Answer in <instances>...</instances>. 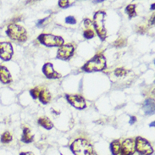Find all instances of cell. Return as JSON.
Instances as JSON below:
<instances>
[{"mask_svg":"<svg viewBox=\"0 0 155 155\" xmlns=\"http://www.w3.org/2000/svg\"><path fill=\"white\" fill-rule=\"evenodd\" d=\"M105 68L106 59L102 54H98L85 64V65L82 66V70L87 72L102 71Z\"/></svg>","mask_w":155,"mask_h":155,"instance_id":"obj_1","label":"cell"},{"mask_svg":"<svg viewBox=\"0 0 155 155\" xmlns=\"http://www.w3.org/2000/svg\"><path fill=\"white\" fill-rule=\"evenodd\" d=\"M71 149L75 155H92L93 153L91 143L85 139H76L71 143Z\"/></svg>","mask_w":155,"mask_h":155,"instance_id":"obj_2","label":"cell"},{"mask_svg":"<svg viewBox=\"0 0 155 155\" xmlns=\"http://www.w3.org/2000/svg\"><path fill=\"white\" fill-rule=\"evenodd\" d=\"M6 33L8 38L18 42H25L27 39V33L25 28L17 24H10L8 25Z\"/></svg>","mask_w":155,"mask_h":155,"instance_id":"obj_3","label":"cell"},{"mask_svg":"<svg viewBox=\"0 0 155 155\" xmlns=\"http://www.w3.org/2000/svg\"><path fill=\"white\" fill-rule=\"evenodd\" d=\"M105 13L104 11H97L94 15V20H93V25L96 29V31L101 40H104L106 38V29L104 27Z\"/></svg>","mask_w":155,"mask_h":155,"instance_id":"obj_4","label":"cell"},{"mask_svg":"<svg viewBox=\"0 0 155 155\" xmlns=\"http://www.w3.org/2000/svg\"><path fill=\"white\" fill-rule=\"evenodd\" d=\"M38 41L48 47H60L64 44L63 38L52 34H41L38 37Z\"/></svg>","mask_w":155,"mask_h":155,"instance_id":"obj_5","label":"cell"},{"mask_svg":"<svg viewBox=\"0 0 155 155\" xmlns=\"http://www.w3.org/2000/svg\"><path fill=\"white\" fill-rule=\"evenodd\" d=\"M135 148L140 155H151L153 153V149L150 143L140 137L135 140Z\"/></svg>","mask_w":155,"mask_h":155,"instance_id":"obj_6","label":"cell"},{"mask_svg":"<svg viewBox=\"0 0 155 155\" xmlns=\"http://www.w3.org/2000/svg\"><path fill=\"white\" fill-rule=\"evenodd\" d=\"M135 148V140L132 138L126 139L120 145V155H133Z\"/></svg>","mask_w":155,"mask_h":155,"instance_id":"obj_7","label":"cell"},{"mask_svg":"<svg viewBox=\"0 0 155 155\" xmlns=\"http://www.w3.org/2000/svg\"><path fill=\"white\" fill-rule=\"evenodd\" d=\"M14 50L11 43L9 42H0V59L8 61L12 58Z\"/></svg>","mask_w":155,"mask_h":155,"instance_id":"obj_8","label":"cell"},{"mask_svg":"<svg viewBox=\"0 0 155 155\" xmlns=\"http://www.w3.org/2000/svg\"><path fill=\"white\" fill-rule=\"evenodd\" d=\"M74 47L71 44H65L62 45L59 48L58 54H57V58L63 60H67L71 57L74 54Z\"/></svg>","mask_w":155,"mask_h":155,"instance_id":"obj_9","label":"cell"},{"mask_svg":"<svg viewBox=\"0 0 155 155\" xmlns=\"http://www.w3.org/2000/svg\"><path fill=\"white\" fill-rule=\"evenodd\" d=\"M66 99L68 102L74 106L75 108L79 109H83L86 108V101L83 97L79 95H66Z\"/></svg>","mask_w":155,"mask_h":155,"instance_id":"obj_10","label":"cell"},{"mask_svg":"<svg viewBox=\"0 0 155 155\" xmlns=\"http://www.w3.org/2000/svg\"><path fill=\"white\" fill-rule=\"evenodd\" d=\"M42 71L44 73V75L49 79H57V78L61 77V75L54 70L53 64L51 63L45 64L43 68H42Z\"/></svg>","mask_w":155,"mask_h":155,"instance_id":"obj_11","label":"cell"},{"mask_svg":"<svg viewBox=\"0 0 155 155\" xmlns=\"http://www.w3.org/2000/svg\"><path fill=\"white\" fill-rule=\"evenodd\" d=\"M0 81L4 84H8L12 82V76L10 72L4 65H0Z\"/></svg>","mask_w":155,"mask_h":155,"instance_id":"obj_12","label":"cell"},{"mask_svg":"<svg viewBox=\"0 0 155 155\" xmlns=\"http://www.w3.org/2000/svg\"><path fill=\"white\" fill-rule=\"evenodd\" d=\"M34 136L31 133V130L29 128L27 127H24L23 128V133H22V137H21V141L25 143H30L33 142Z\"/></svg>","mask_w":155,"mask_h":155,"instance_id":"obj_13","label":"cell"},{"mask_svg":"<svg viewBox=\"0 0 155 155\" xmlns=\"http://www.w3.org/2000/svg\"><path fill=\"white\" fill-rule=\"evenodd\" d=\"M143 109L145 111V114H152L154 113V101L153 99H147L143 104Z\"/></svg>","mask_w":155,"mask_h":155,"instance_id":"obj_14","label":"cell"},{"mask_svg":"<svg viewBox=\"0 0 155 155\" xmlns=\"http://www.w3.org/2000/svg\"><path fill=\"white\" fill-rule=\"evenodd\" d=\"M38 98L40 99V101L42 102L43 104H48L51 100L50 92H48L47 89H43L42 91H40Z\"/></svg>","mask_w":155,"mask_h":155,"instance_id":"obj_15","label":"cell"},{"mask_svg":"<svg viewBox=\"0 0 155 155\" xmlns=\"http://www.w3.org/2000/svg\"><path fill=\"white\" fill-rule=\"evenodd\" d=\"M38 124L42 127L46 128L47 130H50L54 127V124L51 121L50 119L48 117H41L38 120Z\"/></svg>","mask_w":155,"mask_h":155,"instance_id":"obj_16","label":"cell"},{"mask_svg":"<svg viewBox=\"0 0 155 155\" xmlns=\"http://www.w3.org/2000/svg\"><path fill=\"white\" fill-rule=\"evenodd\" d=\"M120 143L119 140H114L110 144V149L113 155H119L120 152Z\"/></svg>","mask_w":155,"mask_h":155,"instance_id":"obj_17","label":"cell"},{"mask_svg":"<svg viewBox=\"0 0 155 155\" xmlns=\"http://www.w3.org/2000/svg\"><path fill=\"white\" fill-rule=\"evenodd\" d=\"M126 14L129 15L130 18L137 16V13H136V5L135 4H129L126 8Z\"/></svg>","mask_w":155,"mask_h":155,"instance_id":"obj_18","label":"cell"},{"mask_svg":"<svg viewBox=\"0 0 155 155\" xmlns=\"http://www.w3.org/2000/svg\"><path fill=\"white\" fill-rule=\"evenodd\" d=\"M12 141V135L8 131H5L4 134L1 136V142L3 143H9Z\"/></svg>","mask_w":155,"mask_h":155,"instance_id":"obj_19","label":"cell"},{"mask_svg":"<svg viewBox=\"0 0 155 155\" xmlns=\"http://www.w3.org/2000/svg\"><path fill=\"white\" fill-rule=\"evenodd\" d=\"M128 73V71H126L123 68H118L114 71V74L116 76H124Z\"/></svg>","mask_w":155,"mask_h":155,"instance_id":"obj_20","label":"cell"},{"mask_svg":"<svg viewBox=\"0 0 155 155\" xmlns=\"http://www.w3.org/2000/svg\"><path fill=\"white\" fill-rule=\"evenodd\" d=\"M126 45V40L123 39V38H120L118 39L116 42H114V46L117 48H120V47H124Z\"/></svg>","mask_w":155,"mask_h":155,"instance_id":"obj_21","label":"cell"},{"mask_svg":"<svg viewBox=\"0 0 155 155\" xmlns=\"http://www.w3.org/2000/svg\"><path fill=\"white\" fill-rule=\"evenodd\" d=\"M30 93H31V95L32 96L33 98H38V97H39V93H40V89L38 87L33 88V89H31V91H30Z\"/></svg>","mask_w":155,"mask_h":155,"instance_id":"obj_22","label":"cell"},{"mask_svg":"<svg viewBox=\"0 0 155 155\" xmlns=\"http://www.w3.org/2000/svg\"><path fill=\"white\" fill-rule=\"evenodd\" d=\"M84 38H87V39H90V38H92L94 37V32H93V31L92 30H86L85 31H84L83 33Z\"/></svg>","mask_w":155,"mask_h":155,"instance_id":"obj_23","label":"cell"},{"mask_svg":"<svg viewBox=\"0 0 155 155\" xmlns=\"http://www.w3.org/2000/svg\"><path fill=\"white\" fill-rule=\"evenodd\" d=\"M71 4L72 2H71V1H59V5L61 8H66Z\"/></svg>","mask_w":155,"mask_h":155,"instance_id":"obj_24","label":"cell"},{"mask_svg":"<svg viewBox=\"0 0 155 155\" xmlns=\"http://www.w3.org/2000/svg\"><path fill=\"white\" fill-rule=\"evenodd\" d=\"M65 22H66L67 24H76V20L74 16H68L67 18L65 19Z\"/></svg>","mask_w":155,"mask_h":155,"instance_id":"obj_25","label":"cell"},{"mask_svg":"<svg viewBox=\"0 0 155 155\" xmlns=\"http://www.w3.org/2000/svg\"><path fill=\"white\" fill-rule=\"evenodd\" d=\"M84 25H86V26H90V25H92V22L90 20H85L84 21Z\"/></svg>","mask_w":155,"mask_h":155,"instance_id":"obj_26","label":"cell"},{"mask_svg":"<svg viewBox=\"0 0 155 155\" xmlns=\"http://www.w3.org/2000/svg\"><path fill=\"white\" fill-rule=\"evenodd\" d=\"M136 120H137V119H136V117H135V116H131V117H130V124H134L135 122H136Z\"/></svg>","mask_w":155,"mask_h":155,"instance_id":"obj_27","label":"cell"},{"mask_svg":"<svg viewBox=\"0 0 155 155\" xmlns=\"http://www.w3.org/2000/svg\"><path fill=\"white\" fill-rule=\"evenodd\" d=\"M20 155H34L32 153H31V152H25V153H21Z\"/></svg>","mask_w":155,"mask_h":155,"instance_id":"obj_28","label":"cell"},{"mask_svg":"<svg viewBox=\"0 0 155 155\" xmlns=\"http://www.w3.org/2000/svg\"><path fill=\"white\" fill-rule=\"evenodd\" d=\"M101 2H104L103 0L102 1H98V3H101ZM94 3H97V1H94Z\"/></svg>","mask_w":155,"mask_h":155,"instance_id":"obj_29","label":"cell"}]
</instances>
